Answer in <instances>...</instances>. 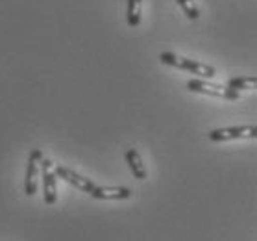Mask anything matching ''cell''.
Returning a JSON list of instances; mask_svg holds the SVG:
<instances>
[{"label": "cell", "instance_id": "cell-1", "mask_svg": "<svg viewBox=\"0 0 257 241\" xmlns=\"http://www.w3.org/2000/svg\"><path fill=\"white\" fill-rule=\"evenodd\" d=\"M159 59H161L165 65L176 67V69H180V71H187L200 78H213L216 74L215 67L200 63V61H193V59H187V58H180V56H176V54H172V52H161Z\"/></svg>", "mask_w": 257, "mask_h": 241}, {"label": "cell", "instance_id": "cell-2", "mask_svg": "<svg viewBox=\"0 0 257 241\" xmlns=\"http://www.w3.org/2000/svg\"><path fill=\"white\" fill-rule=\"evenodd\" d=\"M187 89L189 91H194V93L209 95V97H216V99H224V100L239 99V91L229 89L228 86H220V84H211V82H205V80H198V78L189 80Z\"/></svg>", "mask_w": 257, "mask_h": 241}, {"label": "cell", "instance_id": "cell-3", "mask_svg": "<svg viewBox=\"0 0 257 241\" xmlns=\"http://www.w3.org/2000/svg\"><path fill=\"white\" fill-rule=\"evenodd\" d=\"M257 135V128L253 124L248 126H228V128H216L211 130L207 137L215 143L233 141V139H253Z\"/></svg>", "mask_w": 257, "mask_h": 241}, {"label": "cell", "instance_id": "cell-4", "mask_svg": "<svg viewBox=\"0 0 257 241\" xmlns=\"http://www.w3.org/2000/svg\"><path fill=\"white\" fill-rule=\"evenodd\" d=\"M41 169H43V199L47 204H54L56 199H58V178L52 171V162L47 158H43L41 162Z\"/></svg>", "mask_w": 257, "mask_h": 241}, {"label": "cell", "instance_id": "cell-5", "mask_svg": "<svg viewBox=\"0 0 257 241\" xmlns=\"http://www.w3.org/2000/svg\"><path fill=\"white\" fill-rule=\"evenodd\" d=\"M52 171H54V175H56V177H59L61 180H65V182H69L70 186L78 188L80 191H83V193H91V191H93L94 184L91 182L89 178L82 177V175L74 173L72 169H69V167H63V165H54Z\"/></svg>", "mask_w": 257, "mask_h": 241}, {"label": "cell", "instance_id": "cell-6", "mask_svg": "<svg viewBox=\"0 0 257 241\" xmlns=\"http://www.w3.org/2000/svg\"><path fill=\"white\" fill-rule=\"evenodd\" d=\"M132 193V189L122 186H94L89 195L96 200H128Z\"/></svg>", "mask_w": 257, "mask_h": 241}, {"label": "cell", "instance_id": "cell-7", "mask_svg": "<svg viewBox=\"0 0 257 241\" xmlns=\"http://www.w3.org/2000/svg\"><path fill=\"white\" fill-rule=\"evenodd\" d=\"M43 159V154L39 148L32 150L28 159V165H26V177H24V193L32 197L37 191V165Z\"/></svg>", "mask_w": 257, "mask_h": 241}, {"label": "cell", "instance_id": "cell-8", "mask_svg": "<svg viewBox=\"0 0 257 241\" xmlns=\"http://www.w3.org/2000/svg\"><path fill=\"white\" fill-rule=\"evenodd\" d=\"M126 164H128L134 178H137V180H145L148 173H146V167H145V164H143L141 154L137 152L135 148H128V150H126Z\"/></svg>", "mask_w": 257, "mask_h": 241}, {"label": "cell", "instance_id": "cell-9", "mask_svg": "<svg viewBox=\"0 0 257 241\" xmlns=\"http://www.w3.org/2000/svg\"><path fill=\"white\" fill-rule=\"evenodd\" d=\"M141 8H143V0H128V24L132 28H137L141 23Z\"/></svg>", "mask_w": 257, "mask_h": 241}, {"label": "cell", "instance_id": "cell-10", "mask_svg": "<svg viewBox=\"0 0 257 241\" xmlns=\"http://www.w3.org/2000/svg\"><path fill=\"white\" fill-rule=\"evenodd\" d=\"M257 84V76H237V78H229L228 80V88L229 89H251L255 88Z\"/></svg>", "mask_w": 257, "mask_h": 241}, {"label": "cell", "instance_id": "cell-11", "mask_svg": "<svg viewBox=\"0 0 257 241\" xmlns=\"http://www.w3.org/2000/svg\"><path fill=\"white\" fill-rule=\"evenodd\" d=\"M176 2L181 6V10L187 15V19L196 21V19L200 17V12H198V8H196V4H194V0H176Z\"/></svg>", "mask_w": 257, "mask_h": 241}]
</instances>
